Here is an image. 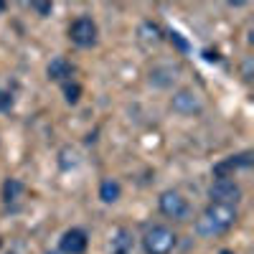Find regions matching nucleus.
I'll list each match as a JSON object with an SVG mask.
<instances>
[{
	"label": "nucleus",
	"instance_id": "3",
	"mask_svg": "<svg viewBox=\"0 0 254 254\" xmlns=\"http://www.w3.org/2000/svg\"><path fill=\"white\" fill-rule=\"evenodd\" d=\"M208 196H211V203H221V206H234L239 198H242V188L229 181V178H219L211 183L208 188Z\"/></svg>",
	"mask_w": 254,
	"mask_h": 254
},
{
	"label": "nucleus",
	"instance_id": "5",
	"mask_svg": "<svg viewBox=\"0 0 254 254\" xmlns=\"http://www.w3.org/2000/svg\"><path fill=\"white\" fill-rule=\"evenodd\" d=\"M158 203H160V211L168 219H183L188 214V201L178 193V190H163Z\"/></svg>",
	"mask_w": 254,
	"mask_h": 254
},
{
	"label": "nucleus",
	"instance_id": "19",
	"mask_svg": "<svg viewBox=\"0 0 254 254\" xmlns=\"http://www.w3.org/2000/svg\"><path fill=\"white\" fill-rule=\"evenodd\" d=\"M115 254H122V252H115Z\"/></svg>",
	"mask_w": 254,
	"mask_h": 254
},
{
	"label": "nucleus",
	"instance_id": "1",
	"mask_svg": "<svg viewBox=\"0 0 254 254\" xmlns=\"http://www.w3.org/2000/svg\"><path fill=\"white\" fill-rule=\"evenodd\" d=\"M237 221V211L234 206H221V203H211L198 219V231L201 234H224L226 229H231Z\"/></svg>",
	"mask_w": 254,
	"mask_h": 254
},
{
	"label": "nucleus",
	"instance_id": "2",
	"mask_svg": "<svg viewBox=\"0 0 254 254\" xmlns=\"http://www.w3.org/2000/svg\"><path fill=\"white\" fill-rule=\"evenodd\" d=\"M142 247L147 254H171L176 247V234L168 226H153L145 231Z\"/></svg>",
	"mask_w": 254,
	"mask_h": 254
},
{
	"label": "nucleus",
	"instance_id": "14",
	"mask_svg": "<svg viewBox=\"0 0 254 254\" xmlns=\"http://www.w3.org/2000/svg\"><path fill=\"white\" fill-rule=\"evenodd\" d=\"M31 8H33L38 15H51V10H54L51 3H31Z\"/></svg>",
	"mask_w": 254,
	"mask_h": 254
},
{
	"label": "nucleus",
	"instance_id": "12",
	"mask_svg": "<svg viewBox=\"0 0 254 254\" xmlns=\"http://www.w3.org/2000/svg\"><path fill=\"white\" fill-rule=\"evenodd\" d=\"M64 97H66L69 104H76L79 97H81V87L79 84H64Z\"/></svg>",
	"mask_w": 254,
	"mask_h": 254
},
{
	"label": "nucleus",
	"instance_id": "8",
	"mask_svg": "<svg viewBox=\"0 0 254 254\" xmlns=\"http://www.w3.org/2000/svg\"><path fill=\"white\" fill-rule=\"evenodd\" d=\"M46 74H49V79H56V81H59V79H66V76L71 74V64L64 59V56H56V59H51Z\"/></svg>",
	"mask_w": 254,
	"mask_h": 254
},
{
	"label": "nucleus",
	"instance_id": "9",
	"mask_svg": "<svg viewBox=\"0 0 254 254\" xmlns=\"http://www.w3.org/2000/svg\"><path fill=\"white\" fill-rule=\"evenodd\" d=\"M120 193H122V188H120L117 181H112V178L102 181V186H99V198H102L104 203H115V201L120 198Z\"/></svg>",
	"mask_w": 254,
	"mask_h": 254
},
{
	"label": "nucleus",
	"instance_id": "11",
	"mask_svg": "<svg viewBox=\"0 0 254 254\" xmlns=\"http://www.w3.org/2000/svg\"><path fill=\"white\" fill-rule=\"evenodd\" d=\"M130 247H132V237L127 234L125 229H122L120 234H117V239H115V252H122V254H127V252H130Z\"/></svg>",
	"mask_w": 254,
	"mask_h": 254
},
{
	"label": "nucleus",
	"instance_id": "17",
	"mask_svg": "<svg viewBox=\"0 0 254 254\" xmlns=\"http://www.w3.org/2000/svg\"><path fill=\"white\" fill-rule=\"evenodd\" d=\"M5 8H8L5 3H0V13H5Z\"/></svg>",
	"mask_w": 254,
	"mask_h": 254
},
{
	"label": "nucleus",
	"instance_id": "10",
	"mask_svg": "<svg viewBox=\"0 0 254 254\" xmlns=\"http://www.w3.org/2000/svg\"><path fill=\"white\" fill-rule=\"evenodd\" d=\"M20 193H23V183H20L18 178H8L5 186H3V196H5V201H8V203H10V201H18Z\"/></svg>",
	"mask_w": 254,
	"mask_h": 254
},
{
	"label": "nucleus",
	"instance_id": "7",
	"mask_svg": "<svg viewBox=\"0 0 254 254\" xmlns=\"http://www.w3.org/2000/svg\"><path fill=\"white\" fill-rule=\"evenodd\" d=\"M173 110L181 112V115H193L198 110V99L193 92L188 89H181L178 94H173Z\"/></svg>",
	"mask_w": 254,
	"mask_h": 254
},
{
	"label": "nucleus",
	"instance_id": "6",
	"mask_svg": "<svg viewBox=\"0 0 254 254\" xmlns=\"http://www.w3.org/2000/svg\"><path fill=\"white\" fill-rule=\"evenodd\" d=\"M87 244H89L87 231H81V229L64 231V237L59 242V247H61L64 254H84V252H87Z\"/></svg>",
	"mask_w": 254,
	"mask_h": 254
},
{
	"label": "nucleus",
	"instance_id": "18",
	"mask_svg": "<svg viewBox=\"0 0 254 254\" xmlns=\"http://www.w3.org/2000/svg\"><path fill=\"white\" fill-rule=\"evenodd\" d=\"M219 254H234V252H229V249H221V252H219Z\"/></svg>",
	"mask_w": 254,
	"mask_h": 254
},
{
	"label": "nucleus",
	"instance_id": "4",
	"mask_svg": "<svg viewBox=\"0 0 254 254\" xmlns=\"http://www.w3.org/2000/svg\"><path fill=\"white\" fill-rule=\"evenodd\" d=\"M69 38L74 41L76 46H81V49L94 46V41H97V23L92 18H87V15L76 18L74 23L69 26Z\"/></svg>",
	"mask_w": 254,
	"mask_h": 254
},
{
	"label": "nucleus",
	"instance_id": "16",
	"mask_svg": "<svg viewBox=\"0 0 254 254\" xmlns=\"http://www.w3.org/2000/svg\"><path fill=\"white\" fill-rule=\"evenodd\" d=\"M171 36H173V41H176V44H178L181 49H188V44H186V41H183V38H181L178 33H171Z\"/></svg>",
	"mask_w": 254,
	"mask_h": 254
},
{
	"label": "nucleus",
	"instance_id": "13",
	"mask_svg": "<svg viewBox=\"0 0 254 254\" xmlns=\"http://www.w3.org/2000/svg\"><path fill=\"white\" fill-rule=\"evenodd\" d=\"M140 33H147V36H142V38H145V41H153V44H158V41H160V28H158L155 23H142Z\"/></svg>",
	"mask_w": 254,
	"mask_h": 254
},
{
	"label": "nucleus",
	"instance_id": "15",
	"mask_svg": "<svg viewBox=\"0 0 254 254\" xmlns=\"http://www.w3.org/2000/svg\"><path fill=\"white\" fill-rule=\"evenodd\" d=\"M10 104H13V97L8 92H0V110H8Z\"/></svg>",
	"mask_w": 254,
	"mask_h": 254
}]
</instances>
